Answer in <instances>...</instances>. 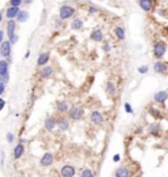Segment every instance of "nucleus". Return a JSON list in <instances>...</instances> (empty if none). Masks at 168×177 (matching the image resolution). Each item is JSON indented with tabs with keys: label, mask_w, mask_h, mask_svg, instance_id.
<instances>
[{
	"label": "nucleus",
	"mask_w": 168,
	"mask_h": 177,
	"mask_svg": "<svg viewBox=\"0 0 168 177\" xmlns=\"http://www.w3.org/2000/svg\"><path fill=\"white\" fill-rule=\"evenodd\" d=\"M4 106H5V101L3 100V98H0V111L4 109Z\"/></svg>",
	"instance_id": "obj_35"
},
{
	"label": "nucleus",
	"mask_w": 168,
	"mask_h": 177,
	"mask_svg": "<svg viewBox=\"0 0 168 177\" xmlns=\"http://www.w3.org/2000/svg\"><path fill=\"white\" fill-rule=\"evenodd\" d=\"M138 4L144 12H151L154 8V0H138Z\"/></svg>",
	"instance_id": "obj_9"
},
{
	"label": "nucleus",
	"mask_w": 168,
	"mask_h": 177,
	"mask_svg": "<svg viewBox=\"0 0 168 177\" xmlns=\"http://www.w3.org/2000/svg\"><path fill=\"white\" fill-rule=\"evenodd\" d=\"M107 93L109 94V96H114L116 94V85H114L112 81L107 84Z\"/></svg>",
	"instance_id": "obj_26"
},
{
	"label": "nucleus",
	"mask_w": 168,
	"mask_h": 177,
	"mask_svg": "<svg viewBox=\"0 0 168 177\" xmlns=\"http://www.w3.org/2000/svg\"><path fill=\"white\" fill-rule=\"evenodd\" d=\"M57 126H58V129L61 130V131H66V130H68V126H70V123H68V121L67 119H64V118H61V119L57 122Z\"/></svg>",
	"instance_id": "obj_20"
},
{
	"label": "nucleus",
	"mask_w": 168,
	"mask_h": 177,
	"mask_svg": "<svg viewBox=\"0 0 168 177\" xmlns=\"http://www.w3.org/2000/svg\"><path fill=\"white\" fill-rule=\"evenodd\" d=\"M8 60H0V76H7L8 74Z\"/></svg>",
	"instance_id": "obj_17"
},
{
	"label": "nucleus",
	"mask_w": 168,
	"mask_h": 177,
	"mask_svg": "<svg viewBox=\"0 0 168 177\" xmlns=\"http://www.w3.org/2000/svg\"><path fill=\"white\" fill-rule=\"evenodd\" d=\"M154 71L159 75H167L168 74V63L167 62H163V60H156L152 66Z\"/></svg>",
	"instance_id": "obj_2"
},
{
	"label": "nucleus",
	"mask_w": 168,
	"mask_h": 177,
	"mask_svg": "<svg viewBox=\"0 0 168 177\" xmlns=\"http://www.w3.org/2000/svg\"><path fill=\"white\" fill-rule=\"evenodd\" d=\"M4 42V32L3 30H0V45Z\"/></svg>",
	"instance_id": "obj_37"
},
{
	"label": "nucleus",
	"mask_w": 168,
	"mask_h": 177,
	"mask_svg": "<svg viewBox=\"0 0 168 177\" xmlns=\"http://www.w3.org/2000/svg\"><path fill=\"white\" fill-rule=\"evenodd\" d=\"M167 52V44L164 41H156L152 46V54L158 60H160Z\"/></svg>",
	"instance_id": "obj_1"
},
{
	"label": "nucleus",
	"mask_w": 168,
	"mask_h": 177,
	"mask_svg": "<svg viewBox=\"0 0 168 177\" xmlns=\"http://www.w3.org/2000/svg\"><path fill=\"white\" fill-rule=\"evenodd\" d=\"M149 114H150L151 117H154V118H162L163 117L162 111H160L159 109H156V108H154V106H150L149 108Z\"/></svg>",
	"instance_id": "obj_22"
},
{
	"label": "nucleus",
	"mask_w": 168,
	"mask_h": 177,
	"mask_svg": "<svg viewBox=\"0 0 168 177\" xmlns=\"http://www.w3.org/2000/svg\"><path fill=\"white\" fill-rule=\"evenodd\" d=\"M83 116H84L83 108H80V106H74V108H71V109H70V118H71V119L79 121Z\"/></svg>",
	"instance_id": "obj_6"
},
{
	"label": "nucleus",
	"mask_w": 168,
	"mask_h": 177,
	"mask_svg": "<svg viewBox=\"0 0 168 177\" xmlns=\"http://www.w3.org/2000/svg\"><path fill=\"white\" fill-rule=\"evenodd\" d=\"M74 13H75V9L72 8V7L63 5V7H61V9H59V18H61V20L70 18Z\"/></svg>",
	"instance_id": "obj_3"
},
{
	"label": "nucleus",
	"mask_w": 168,
	"mask_h": 177,
	"mask_svg": "<svg viewBox=\"0 0 168 177\" xmlns=\"http://www.w3.org/2000/svg\"><path fill=\"white\" fill-rule=\"evenodd\" d=\"M124 108H125V111H126V113H129V114H133V113H134L133 108H131V105H130L129 103H125Z\"/></svg>",
	"instance_id": "obj_29"
},
{
	"label": "nucleus",
	"mask_w": 168,
	"mask_h": 177,
	"mask_svg": "<svg viewBox=\"0 0 168 177\" xmlns=\"http://www.w3.org/2000/svg\"><path fill=\"white\" fill-rule=\"evenodd\" d=\"M11 51H12V46L9 41H4L1 45H0V54L5 58L11 57Z\"/></svg>",
	"instance_id": "obj_8"
},
{
	"label": "nucleus",
	"mask_w": 168,
	"mask_h": 177,
	"mask_svg": "<svg viewBox=\"0 0 168 177\" xmlns=\"http://www.w3.org/2000/svg\"><path fill=\"white\" fill-rule=\"evenodd\" d=\"M15 30H16V22L13 21V20H9L8 24H7V33H8V35H9V39L16 34Z\"/></svg>",
	"instance_id": "obj_16"
},
{
	"label": "nucleus",
	"mask_w": 168,
	"mask_h": 177,
	"mask_svg": "<svg viewBox=\"0 0 168 177\" xmlns=\"http://www.w3.org/2000/svg\"><path fill=\"white\" fill-rule=\"evenodd\" d=\"M55 126H57V122H55V119L53 117H47L45 119V129L47 131H53L55 129Z\"/></svg>",
	"instance_id": "obj_15"
},
{
	"label": "nucleus",
	"mask_w": 168,
	"mask_h": 177,
	"mask_svg": "<svg viewBox=\"0 0 168 177\" xmlns=\"http://www.w3.org/2000/svg\"><path fill=\"white\" fill-rule=\"evenodd\" d=\"M80 177H95V176H93V172H92L91 169L85 168V169L81 170V175H80Z\"/></svg>",
	"instance_id": "obj_28"
},
{
	"label": "nucleus",
	"mask_w": 168,
	"mask_h": 177,
	"mask_svg": "<svg viewBox=\"0 0 168 177\" xmlns=\"http://www.w3.org/2000/svg\"><path fill=\"white\" fill-rule=\"evenodd\" d=\"M138 72L139 74H147L149 72V66H141V67H138Z\"/></svg>",
	"instance_id": "obj_30"
},
{
	"label": "nucleus",
	"mask_w": 168,
	"mask_h": 177,
	"mask_svg": "<svg viewBox=\"0 0 168 177\" xmlns=\"http://www.w3.org/2000/svg\"><path fill=\"white\" fill-rule=\"evenodd\" d=\"M24 151H25V147L22 143H19L17 146L15 147V150H13V157H15L16 160L21 159V156L24 155Z\"/></svg>",
	"instance_id": "obj_13"
},
{
	"label": "nucleus",
	"mask_w": 168,
	"mask_h": 177,
	"mask_svg": "<svg viewBox=\"0 0 168 177\" xmlns=\"http://www.w3.org/2000/svg\"><path fill=\"white\" fill-rule=\"evenodd\" d=\"M4 91H5V84L4 83H0V96L4 93Z\"/></svg>",
	"instance_id": "obj_34"
},
{
	"label": "nucleus",
	"mask_w": 168,
	"mask_h": 177,
	"mask_svg": "<svg viewBox=\"0 0 168 177\" xmlns=\"http://www.w3.org/2000/svg\"><path fill=\"white\" fill-rule=\"evenodd\" d=\"M96 12H97L96 7H90V13H91V15H93V13H96Z\"/></svg>",
	"instance_id": "obj_38"
},
{
	"label": "nucleus",
	"mask_w": 168,
	"mask_h": 177,
	"mask_svg": "<svg viewBox=\"0 0 168 177\" xmlns=\"http://www.w3.org/2000/svg\"><path fill=\"white\" fill-rule=\"evenodd\" d=\"M53 72H54L53 67H50V66H46V67H44V68H42V71H41V77H44V79L50 77Z\"/></svg>",
	"instance_id": "obj_21"
},
{
	"label": "nucleus",
	"mask_w": 168,
	"mask_h": 177,
	"mask_svg": "<svg viewBox=\"0 0 168 177\" xmlns=\"http://www.w3.org/2000/svg\"><path fill=\"white\" fill-rule=\"evenodd\" d=\"M81 26H83V21H81L80 18H75L74 21L71 22V28L74 29V30H79V29H81Z\"/></svg>",
	"instance_id": "obj_25"
},
{
	"label": "nucleus",
	"mask_w": 168,
	"mask_h": 177,
	"mask_svg": "<svg viewBox=\"0 0 168 177\" xmlns=\"http://www.w3.org/2000/svg\"><path fill=\"white\" fill-rule=\"evenodd\" d=\"M91 121L95 125H101L104 122V116L100 111H92L91 113Z\"/></svg>",
	"instance_id": "obj_12"
},
{
	"label": "nucleus",
	"mask_w": 168,
	"mask_h": 177,
	"mask_svg": "<svg viewBox=\"0 0 168 177\" xmlns=\"http://www.w3.org/2000/svg\"><path fill=\"white\" fill-rule=\"evenodd\" d=\"M116 177H131V169L129 165H121L116 169Z\"/></svg>",
	"instance_id": "obj_7"
},
{
	"label": "nucleus",
	"mask_w": 168,
	"mask_h": 177,
	"mask_svg": "<svg viewBox=\"0 0 168 177\" xmlns=\"http://www.w3.org/2000/svg\"><path fill=\"white\" fill-rule=\"evenodd\" d=\"M120 160H121V156L118 155V153H117V155H114V156H113V162H114V163H118Z\"/></svg>",
	"instance_id": "obj_36"
},
{
	"label": "nucleus",
	"mask_w": 168,
	"mask_h": 177,
	"mask_svg": "<svg viewBox=\"0 0 168 177\" xmlns=\"http://www.w3.org/2000/svg\"><path fill=\"white\" fill-rule=\"evenodd\" d=\"M28 18H29V13H28V11H20V12H19L17 20H19L20 22H25V21H28Z\"/></svg>",
	"instance_id": "obj_24"
},
{
	"label": "nucleus",
	"mask_w": 168,
	"mask_h": 177,
	"mask_svg": "<svg viewBox=\"0 0 168 177\" xmlns=\"http://www.w3.org/2000/svg\"><path fill=\"white\" fill-rule=\"evenodd\" d=\"M75 173H76V169H75L74 165H70V164H66L61 168V176L62 177H74Z\"/></svg>",
	"instance_id": "obj_4"
},
{
	"label": "nucleus",
	"mask_w": 168,
	"mask_h": 177,
	"mask_svg": "<svg viewBox=\"0 0 168 177\" xmlns=\"http://www.w3.org/2000/svg\"><path fill=\"white\" fill-rule=\"evenodd\" d=\"M57 109H58V111H61V113H64V111L68 110V104L66 103V101H61V103H58V105H57Z\"/></svg>",
	"instance_id": "obj_27"
},
{
	"label": "nucleus",
	"mask_w": 168,
	"mask_h": 177,
	"mask_svg": "<svg viewBox=\"0 0 168 177\" xmlns=\"http://www.w3.org/2000/svg\"><path fill=\"white\" fill-rule=\"evenodd\" d=\"M33 0H22V3H25V4H30Z\"/></svg>",
	"instance_id": "obj_39"
},
{
	"label": "nucleus",
	"mask_w": 168,
	"mask_h": 177,
	"mask_svg": "<svg viewBox=\"0 0 168 177\" xmlns=\"http://www.w3.org/2000/svg\"><path fill=\"white\" fill-rule=\"evenodd\" d=\"M53 162H54V156H53V153H50V152H46L44 156L41 157V165L42 167H50L51 164H53Z\"/></svg>",
	"instance_id": "obj_10"
},
{
	"label": "nucleus",
	"mask_w": 168,
	"mask_h": 177,
	"mask_svg": "<svg viewBox=\"0 0 168 177\" xmlns=\"http://www.w3.org/2000/svg\"><path fill=\"white\" fill-rule=\"evenodd\" d=\"M1 20H3V15L0 13V22H1Z\"/></svg>",
	"instance_id": "obj_41"
},
{
	"label": "nucleus",
	"mask_w": 168,
	"mask_h": 177,
	"mask_svg": "<svg viewBox=\"0 0 168 177\" xmlns=\"http://www.w3.org/2000/svg\"><path fill=\"white\" fill-rule=\"evenodd\" d=\"M91 39H92V41H95V42L103 41V32H101V30H95V32H92Z\"/></svg>",
	"instance_id": "obj_23"
},
{
	"label": "nucleus",
	"mask_w": 168,
	"mask_h": 177,
	"mask_svg": "<svg viewBox=\"0 0 168 177\" xmlns=\"http://www.w3.org/2000/svg\"><path fill=\"white\" fill-rule=\"evenodd\" d=\"M114 34H116V37L120 39V41H124L125 37H126V33H125V29L122 26H117V28L114 29Z\"/></svg>",
	"instance_id": "obj_19"
},
{
	"label": "nucleus",
	"mask_w": 168,
	"mask_h": 177,
	"mask_svg": "<svg viewBox=\"0 0 168 177\" xmlns=\"http://www.w3.org/2000/svg\"><path fill=\"white\" fill-rule=\"evenodd\" d=\"M13 140H15V135H13L12 133H8V134H7V142H8V143H12Z\"/></svg>",
	"instance_id": "obj_31"
},
{
	"label": "nucleus",
	"mask_w": 168,
	"mask_h": 177,
	"mask_svg": "<svg viewBox=\"0 0 168 177\" xmlns=\"http://www.w3.org/2000/svg\"><path fill=\"white\" fill-rule=\"evenodd\" d=\"M19 12H20L19 7H9V8L7 9V17H8L9 20H13L15 17H17Z\"/></svg>",
	"instance_id": "obj_14"
},
{
	"label": "nucleus",
	"mask_w": 168,
	"mask_h": 177,
	"mask_svg": "<svg viewBox=\"0 0 168 177\" xmlns=\"http://www.w3.org/2000/svg\"><path fill=\"white\" fill-rule=\"evenodd\" d=\"M149 133H150V135L158 138L160 135V133H162V127H160V125L158 122L156 123H151L149 126Z\"/></svg>",
	"instance_id": "obj_11"
},
{
	"label": "nucleus",
	"mask_w": 168,
	"mask_h": 177,
	"mask_svg": "<svg viewBox=\"0 0 168 177\" xmlns=\"http://www.w3.org/2000/svg\"><path fill=\"white\" fill-rule=\"evenodd\" d=\"M49 58H50V54H49V52H42V54L38 57L37 64L38 66H45L49 62Z\"/></svg>",
	"instance_id": "obj_18"
},
{
	"label": "nucleus",
	"mask_w": 168,
	"mask_h": 177,
	"mask_svg": "<svg viewBox=\"0 0 168 177\" xmlns=\"http://www.w3.org/2000/svg\"><path fill=\"white\" fill-rule=\"evenodd\" d=\"M29 55H30V51H26V54H25V58H29Z\"/></svg>",
	"instance_id": "obj_40"
},
{
	"label": "nucleus",
	"mask_w": 168,
	"mask_h": 177,
	"mask_svg": "<svg viewBox=\"0 0 168 177\" xmlns=\"http://www.w3.org/2000/svg\"><path fill=\"white\" fill-rule=\"evenodd\" d=\"M22 3V0H11V7H19Z\"/></svg>",
	"instance_id": "obj_32"
},
{
	"label": "nucleus",
	"mask_w": 168,
	"mask_h": 177,
	"mask_svg": "<svg viewBox=\"0 0 168 177\" xmlns=\"http://www.w3.org/2000/svg\"><path fill=\"white\" fill-rule=\"evenodd\" d=\"M168 100V92L167 91H159L154 94V101L159 105H164Z\"/></svg>",
	"instance_id": "obj_5"
},
{
	"label": "nucleus",
	"mask_w": 168,
	"mask_h": 177,
	"mask_svg": "<svg viewBox=\"0 0 168 177\" xmlns=\"http://www.w3.org/2000/svg\"><path fill=\"white\" fill-rule=\"evenodd\" d=\"M0 55H1V54H0Z\"/></svg>",
	"instance_id": "obj_42"
},
{
	"label": "nucleus",
	"mask_w": 168,
	"mask_h": 177,
	"mask_svg": "<svg viewBox=\"0 0 168 177\" xmlns=\"http://www.w3.org/2000/svg\"><path fill=\"white\" fill-rule=\"evenodd\" d=\"M103 50H104L105 52H109V51H110V45L105 42V44H104V46H103Z\"/></svg>",
	"instance_id": "obj_33"
}]
</instances>
